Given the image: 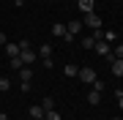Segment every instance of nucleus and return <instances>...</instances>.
Listing matches in <instances>:
<instances>
[{
	"mask_svg": "<svg viewBox=\"0 0 123 120\" xmlns=\"http://www.w3.org/2000/svg\"><path fill=\"white\" fill-rule=\"evenodd\" d=\"M79 79H82V82H88V85H93V79H98V76H96V71H93V68H88V66H85V68H79Z\"/></svg>",
	"mask_w": 123,
	"mask_h": 120,
	"instance_id": "7ed1b4c3",
	"label": "nucleus"
},
{
	"mask_svg": "<svg viewBox=\"0 0 123 120\" xmlns=\"http://www.w3.org/2000/svg\"><path fill=\"white\" fill-rule=\"evenodd\" d=\"M115 96H118V107L123 109V90H118V93H115Z\"/></svg>",
	"mask_w": 123,
	"mask_h": 120,
	"instance_id": "b1692460",
	"label": "nucleus"
},
{
	"mask_svg": "<svg viewBox=\"0 0 123 120\" xmlns=\"http://www.w3.org/2000/svg\"><path fill=\"white\" fill-rule=\"evenodd\" d=\"M79 74V68L74 66V63H66V68H63V76H77Z\"/></svg>",
	"mask_w": 123,
	"mask_h": 120,
	"instance_id": "4468645a",
	"label": "nucleus"
},
{
	"mask_svg": "<svg viewBox=\"0 0 123 120\" xmlns=\"http://www.w3.org/2000/svg\"><path fill=\"white\" fill-rule=\"evenodd\" d=\"M0 120H8V115H6V112H0Z\"/></svg>",
	"mask_w": 123,
	"mask_h": 120,
	"instance_id": "bb28decb",
	"label": "nucleus"
},
{
	"mask_svg": "<svg viewBox=\"0 0 123 120\" xmlns=\"http://www.w3.org/2000/svg\"><path fill=\"white\" fill-rule=\"evenodd\" d=\"M36 55H38V57H52V44H41Z\"/></svg>",
	"mask_w": 123,
	"mask_h": 120,
	"instance_id": "1a4fd4ad",
	"label": "nucleus"
},
{
	"mask_svg": "<svg viewBox=\"0 0 123 120\" xmlns=\"http://www.w3.org/2000/svg\"><path fill=\"white\" fill-rule=\"evenodd\" d=\"M41 107H44V112H49V109H55V98H44V101H41Z\"/></svg>",
	"mask_w": 123,
	"mask_h": 120,
	"instance_id": "dca6fc26",
	"label": "nucleus"
},
{
	"mask_svg": "<svg viewBox=\"0 0 123 120\" xmlns=\"http://www.w3.org/2000/svg\"><path fill=\"white\" fill-rule=\"evenodd\" d=\"M6 41H8V36H6L3 30H0V46H6Z\"/></svg>",
	"mask_w": 123,
	"mask_h": 120,
	"instance_id": "393cba45",
	"label": "nucleus"
},
{
	"mask_svg": "<svg viewBox=\"0 0 123 120\" xmlns=\"http://www.w3.org/2000/svg\"><path fill=\"white\" fill-rule=\"evenodd\" d=\"M88 104H90V107L101 104V93H98V90H90V93H88Z\"/></svg>",
	"mask_w": 123,
	"mask_h": 120,
	"instance_id": "f8f14e48",
	"label": "nucleus"
},
{
	"mask_svg": "<svg viewBox=\"0 0 123 120\" xmlns=\"http://www.w3.org/2000/svg\"><path fill=\"white\" fill-rule=\"evenodd\" d=\"M14 6H19V8H22V6H25V0H14Z\"/></svg>",
	"mask_w": 123,
	"mask_h": 120,
	"instance_id": "a878e982",
	"label": "nucleus"
},
{
	"mask_svg": "<svg viewBox=\"0 0 123 120\" xmlns=\"http://www.w3.org/2000/svg\"><path fill=\"white\" fill-rule=\"evenodd\" d=\"M8 66L14 68V71H19V68H22V60H19V55H17V57H11V60H8Z\"/></svg>",
	"mask_w": 123,
	"mask_h": 120,
	"instance_id": "f3484780",
	"label": "nucleus"
},
{
	"mask_svg": "<svg viewBox=\"0 0 123 120\" xmlns=\"http://www.w3.org/2000/svg\"><path fill=\"white\" fill-rule=\"evenodd\" d=\"M66 30H68L71 36L77 38V36H79V30H82V19H71V22L66 25Z\"/></svg>",
	"mask_w": 123,
	"mask_h": 120,
	"instance_id": "423d86ee",
	"label": "nucleus"
},
{
	"mask_svg": "<svg viewBox=\"0 0 123 120\" xmlns=\"http://www.w3.org/2000/svg\"><path fill=\"white\" fill-rule=\"evenodd\" d=\"M19 79H22V82H30V79H33L30 66H22V68H19Z\"/></svg>",
	"mask_w": 123,
	"mask_h": 120,
	"instance_id": "9b49d317",
	"label": "nucleus"
},
{
	"mask_svg": "<svg viewBox=\"0 0 123 120\" xmlns=\"http://www.w3.org/2000/svg\"><path fill=\"white\" fill-rule=\"evenodd\" d=\"M93 90H98V93H101V90H104V82H98V79H93Z\"/></svg>",
	"mask_w": 123,
	"mask_h": 120,
	"instance_id": "5701e85b",
	"label": "nucleus"
},
{
	"mask_svg": "<svg viewBox=\"0 0 123 120\" xmlns=\"http://www.w3.org/2000/svg\"><path fill=\"white\" fill-rule=\"evenodd\" d=\"M115 38H118V33H115L112 27H110V30H101V41H107V44H112Z\"/></svg>",
	"mask_w": 123,
	"mask_h": 120,
	"instance_id": "9d476101",
	"label": "nucleus"
},
{
	"mask_svg": "<svg viewBox=\"0 0 123 120\" xmlns=\"http://www.w3.org/2000/svg\"><path fill=\"white\" fill-rule=\"evenodd\" d=\"M79 11H82V14H88V11H93V0H79Z\"/></svg>",
	"mask_w": 123,
	"mask_h": 120,
	"instance_id": "2eb2a0df",
	"label": "nucleus"
},
{
	"mask_svg": "<svg viewBox=\"0 0 123 120\" xmlns=\"http://www.w3.org/2000/svg\"><path fill=\"white\" fill-rule=\"evenodd\" d=\"M66 33H68V30H66V25H63V22H55V25H52V36H55V38H63Z\"/></svg>",
	"mask_w": 123,
	"mask_h": 120,
	"instance_id": "0eeeda50",
	"label": "nucleus"
},
{
	"mask_svg": "<svg viewBox=\"0 0 123 120\" xmlns=\"http://www.w3.org/2000/svg\"><path fill=\"white\" fill-rule=\"evenodd\" d=\"M120 90H123V87H120Z\"/></svg>",
	"mask_w": 123,
	"mask_h": 120,
	"instance_id": "c756f323",
	"label": "nucleus"
},
{
	"mask_svg": "<svg viewBox=\"0 0 123 120\" xmlns=\"http://www.w3.org/2000/svg\"><path fill=\"white\" fill-rule=\"evenodd\" d=\"M112 74H115V76H123V60H120V57L112 60Z\"/></svg>",
	"mask_w": 123,
	"mask_h": 120,
	"instance_id": "ddd939ff",
	"label": "nucleus"
},
{
	"mask_svg": "<svg viewBox=\"0 0 123 120\" xmlns=\"http://www.w3.org/2000/svg\"><path fill=\"white\" fill-rule=\"evenodd\" d=\"M8 87H11V82L6 79V76H0V93H6V90H8Z\"/></svg>",
	"mask_w": 123,
	"mask_h": 120,
	"instance_id": "aec40b11",
	"label": "nucleus"
},
{
	"mask_svg": "<svg viewBox=\"0 0 123 120\" xmlns=\"http://www.w3.org/2000/svg\"><path fill=\"white\" fill-rule=\"evenodd\" d=\"M93 49H96V52L101 55V57H115V55H112V49H110V44H107V41H96V46H93Z\"/></svg>",
	"mask_w": 123,
	"mask_h": 120,
	"instance_id": "20e7f679",
	"label": "nucleus"
},
{
	"mask_svg": "<svg viewBox=\"0 0 123 120\" xmlns=\"http://www.w3.org/2000/svg\"><path fill=\"white\" fill-rule=\"evenodd\" d=\"M44 120H60V112L49 109V112H44Z\"/></svg>",
	"mask_w": 123,
	"mask_h": 120,
	"instance_id": "a211bd4d",
	"label": "nucleus"
},
{
	"mask_svg": "<svg viewBox=\"0 0 123 120\" xmlns=\"http://www.w3.org/2000/svg\"><path fill=\"white\" fill-rule=\"evenodd\" d=\"M93 46H96V38H82V49H93Z\"/></svg>",
	"mask_w": 123,
	"mask_h": 120,
	"instance_id": "6ab92c4d",
	"label": "nucleus"
},
{
	"mask_svg": "<svg viewBox=\"0 0 123 120\" xmlns=\"http://www.w3.org/2000/svg\"><path fill=\"white\" fill-rule=\"evenodd\" d=\"M38 120H44V117H38Z\"/></svg>",
	"mask_w": 123,
	"mask_h": 120,
	"instance_id": "c85d7f7f",
	"label": "nucleus"
},
{
	"mask_svg": "<svg viewBox=\"0 0 123 120\" xmlns=\"http://www.w3.org/2000/svg\"><path fill=\"white\" fill-rule=\"evenodd\" d=\"M38 117H44V107L41 104H33L30 107V120H38Z\"/></svg>",
	"mask_w": 123,
	"mask_h": 120,
	"instance_id": "6e6552de",
	"label": "nucleus"
},
{
	"mask_svg": "<svg viewBox=\"0 0 123 120\" xmlns=\"http://www.w3.org/2000/svg\"><path fill=\"white\" fill-rule=\"evenodd\" d=\"M19 60H22V66H30V63L38 60V55H36L33 49H22V52H19Z\"/></svg>",
	"mask_w": 123,
	"mask_h": 120,
	"instance_id": "f03ea898",
	"label": "nucleus"
},
{
	"mask_svg": "<svg viewBox=\"0 0 123 120\" xmlns=\"http://www.w3.org/2000/svg\"><path fill=\"white\" fill-rule=\"evenodd\" d=\"M112 55H115V57H120V60H123V44H118V46H115V49H112Z\"/></svg>",
	"mask_w": 123,
	"mask_h": 120,
	"instance_id": "412c9836",
	"label": "nucleus"
},
{
	"mask_svg": "<svg viewBox=\"0 0 123 120\" xmlns=\"http://www.w3.org/2000/svg\"><path fill=\"white\" fill-rule=\"evenodd\" d=\"M82 25H88L90 30H101V17H98L96 11H88V14H85V19H82Z\"/></svg>",
	"mask_w": 123,
	"mask_h": 120,
	"instance_id": "f257e3e1",
	"label": "nucleus"
},
{
	"mask_svg": "<svg viewBox=\"0 0 123 120\" xmlns=\"http://www.w3.org/2000/svg\"><path fill=\"white\" fill-rule=\"evenodd\" d=\"M112 120H120V117H112Z\"/></svg>",
	"mask_w": 123,
	"mask_h": 120,
	"instance_id": "cd10ccee",
	"label": "nucleus"
},
{
	"mask_svg": "<svg viewBox=\"0 0 123 120\" xmlns=\"http://www.w3.org/2000/svg\"><path fill=\"white\" fill-rule=\"evenodd\" d=\"M6 55H8V60L11 57H17V55H19V41H6Z\"/></svg>",
	"mask_w": 123,
	"mask_h": 120,
	"instance_id": "39448f33",
	"label": "nucleus"
},
{
	"mask_svg": "<svg viewBox=\"0 0 123 120\" xmlns=\"http://www.w3.org/2000/svg\"><path fill=\"white\" fill-rule=\"evenodd\" d=\"M22 49H30V41L27 38H19V52H22Z\"/></svg>",
	"mask_w": 123,
	"mask_h": 120,
	"instance_id": "4be33fe9",
	"label": "nucleus"
}]
</instances>
